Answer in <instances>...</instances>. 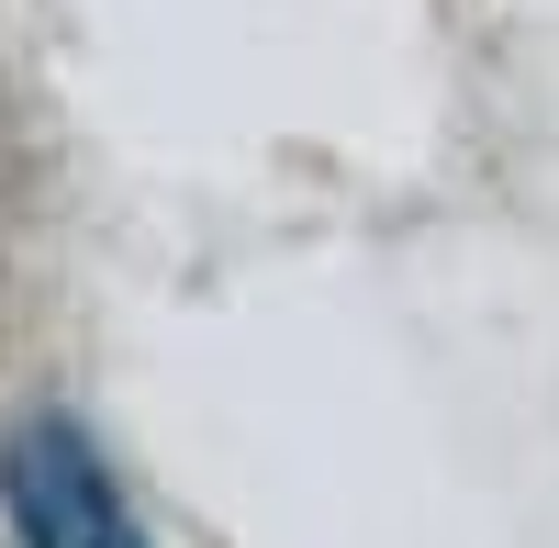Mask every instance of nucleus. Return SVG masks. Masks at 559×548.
Listing matches in <instances>:
<instances>
[{
    "mask_svg": "<svg viewBox=\"0 0 559 548\" xmlns=\"http://www.w3.org/2000/svg\"><path fill=\"white\" fill-rule=\"evenodd\" d=\"M0 504H12V537L23 548H157L146 526H134L112 460L68 415H34L12 448H0Z\"/></svg>",
    "mask_w": 559,
    "mask_h": 548,
    "instance_id": "nucleus-1",
    "label": "nucleus"
}]
</instances>
